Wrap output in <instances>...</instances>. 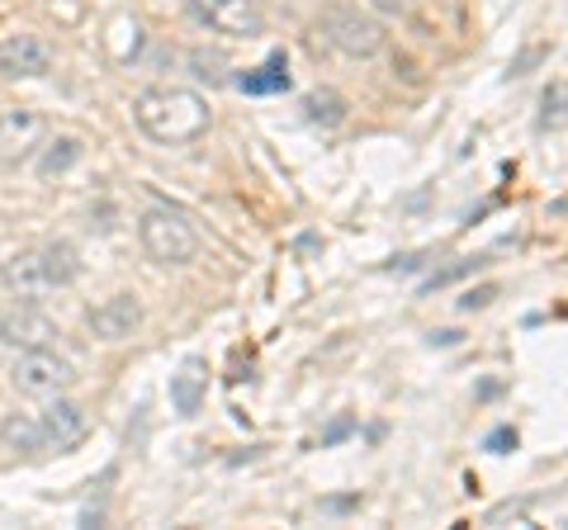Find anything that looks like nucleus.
Returning <instances> with one entry per match:
<instances>
[{
	"mask_svg": "<svg viewBox=\"0 0 568 530\" xmlns=\"http://www.w3.org/2000/svg\"><path fill=\"white\" fill-rule=\"evenodd\" d=\"M133 119L138 129L162 147H185L200 143L213 123V110L200 91H185V85H152L133 100Z\"/></svg>",
	"mask_w": 568,
	"mask_h": 530,
	"instance_id": "obj_1",
	"label": "nucleus"
},
{
	"mask_svg": "<svg viewBox=\"0 0 568 530\" xmlns=\"http://www.w3.org/2000/svg\"><path fill=\"white\" fill-rule=\"evenodd\" d=\"M77 275H81V256L71 242H43L33 252L14 256L10 265H0V279H6V294L14 304H39L43 294L67 289Z\"/></svg>",
	"mask_w": 568,
	"mask_h": 530,
	"instance_id": "obj_2",
	"label": "nucleus"
},
{
	"mask_svg": "<svg viewBox=\"0 0 568 530\" xmlns=\"http://www.w3.org/2000/svg\"><path fill=\"white\" fill-rule=\"evenodd\" d=\"M317 33L342 52V58H375V52L384 48V24L369 14L365 6H351V0H332V6H323V14H317Z\"/></svg>",
	"mask_w": 568,
	"mask_h": 530,
	"instance_id": "obj_3",
	"label": "nucleus"
},
{
	"mask_svg": "<svg viewBox=\"0 0 568 530\" xmlns=\"http://www.w3.org/2000/svg\"><path fill=\"white\" fill-rule=\"evenodd\" d=\"M138 242L156 265H190L200 256V233L181 208H148L138 223Z\"/></svg>",
	"mask_w": 568,
	"mask_h": 530,
	"instance_id": "obj_4",
	"label": "nucleus"
},
{
	"mask_svg": "<svg viewBox=\"0 0 568 530\" xmlns=\"http://www.w3.org/2000/svg\"><path fill=\"white\" fill-rule=\"evenodd\" d=\"M77 384V365H71L67 356H58L52 346H29L20 350V360H14L10 369V388L24 398H58L67 394V388Z\"/></svg>",
	"mask_w": 568,
	"mask_h": 530,
	"instance_id": "obj_5",
	"label": "nucleus"
},
{
	"mask_svg": "<svg viewBox=\"0 0 568 530\" xmlns=\"http://www.w3.org/2000/svg\"><path fill=\"white\" fill-rule=\"evenodd\" d=\"M190 10L223 39H261L265 33V10L256 0H190Z\"/></svg>",
	"mask_w": 568,
	"mask_h": 530,
	"instance_id": "obj_6",
	"label": "nucleus"
},
{
	"mask_svg": "<svg viewBox=\"0 0 568 530\" xmlns=\"http://www.w3.org/2000/svg\"><path fill=\"white\" fill-rule=\"evenodd\" d=\"M43 137H48V119L39 110H24V104L0 110V166L29 162L43 147Z\"/></svg>",
	"mask_w": 568,
	"mask_h": 530,
	"instance_id": "obj_7",
	"label": "nucleus"
},
{
	"mask_svg": "<svg viewBox=\"0 0 568 530\" xmlns=\"http://www.w3.org/2000/svg\"><path fill=\"white\" fill-rule=\"evenodd\" d=\"M39 427H43V440H48V450H77L85 436H91V412L81 408V402H71V398H48V408L39 417Z\"/></svg>",
	"mask_w": 568,
	"mask_h": 530,
	"instance_id": "obj_8",
	"label": "nucleus"
},
{
	"mask_svg": "<svg viewBox=\"0 0 568 530\" xmlns=\"http://www.w3.org/2000/svg\"><path fill=\"white\" fill-rule=\"evenodd\" d=\"M48 67H52V52L43 39H33V33H10V39H0V77L6 81L48 77Z\"/></svg>",
	"mask_w": 568,
	"mask_h": 530,
	"instance_id": "obj_9",
	"label": "nucleus"
},
{
	"mask_svg": "<svg viewBox=\"0 0 568 530\" xmlns=\"http://www.w3.org/2000/svg\"><path fill=\"white\" fill-rule=\"evenodd\" d=\"M85 323H91V332L100 342H129L142 327V304H138V294H110L104 304L91 308Z\"/></svg>",
	"mask_w": 568,
	"mask_h": 530,
	"instance_id": "obj_10",
	"label": "nucleus"
},
{
	"mask_svg": "<svg viewBox=\"0 0 568 530\" xmlns=\"http://www.w3.org/2000/svg\"><path fill=\"white\" fill-rule=\"evenodd\" d=\"M204 398H209V360L190 356L171 375V408L181 412V417H194V412L204 408Z\"/></svg>",
	"mask_w": 568,
	"mask_h": 530,
	"instance_id": "obj_11",
	"label": "nucleus"
},
{
	"mask_svg": "<svg viewBox=\"0 0 568 530\" xmlns=\"http://www.w3.org/2000/svg\"><path fill=\"white\" fill-rule=\"evenodd\" d=\"M52 337H58V327H52L33 304H20L14 313L0 317V342L20 346V350H29V346H48Z\"/></svg>",
	"mask_w": 568,
	"mask_h": 530,
	"instance_id": "obj_12",
	"label": "nucleus"
},
{
	"mask_svg": "<svg viewBox=\"0 0 568 530\" xmlns=\"http://www.w3.org/2000/svg\"><path fill=\"white\" fill-rule=\"evenodd\" d=\"M237 85L246 95H275V91H290V62H284V52H275L265 67H256V72H242Z\"/></svg>",
	"mask_w": 568,
	"mask_h": 530,
	"instance_id": "obj_13",
	"label": "nucleus"
},
{
	"mask_svg": "<svg viewBox=\"0 0 568 530\" xmlns=\"http://www.w3.org/2000/svg\"><path fill=\"white\" fill-rule=\"evenodd\" d=\"M0 440H6V450H14V455H39L48 440H43V427L33 417H6L0 421Z\"/></svg>",
	"mask_w": 568,
	"mask_h": 530,
	"instance_id": "obj_14",
	"label": "nucleus"
},
{
	"mask_svg": "<svg viewBox=\"0 0 568 530\" xmlns=\"http://www.w3.org/2000/svg\"><path fill=\"white\" fill-rule=\"evenodd\" d=\"M304 119L317 123V129H342V123H346V100L323 85V91L304 95Z\"/></svg>",
	"mask_w": 568,
	"mask_h": 530,
	"instance_id": "obj_15",
	"label": "nucleus"
},
{
	"mask_svg": "<svg viewBox=\"0 0 568 530\" xmlns=\"http://www.w3.org/2000/svg\"><path fill=\"white\" fill-rule=\"evenodd\" d=\"M81 162V137H58V143H48V156L39 162L43 175H62Z\"/></svg>",
	"mask_w": 568,
	"mask_h": 530,
	"instance_id": "obj_16",
	"label": "nucleus"
},
{
	"mask_svg": "<svg viewBox=\"0 0 568 530\" xmlns=\"http://www.w3.org/2000/svg\"><path fill=\"white\" fill-rule=\"evenodd\" d=\"M484 265V256H465V261H455V265H446V271H436L432 279H426V289H446V285H455V279H465L469 271H478Z\"/></svg>",
	"mask_w": 568,
	"mask_h": 530,
	"instance_id": "obj_17",
	"label": "nucleus"
},
{
	"mask_svg": "<svg viewBox=\"0 0 568 530\" xmlns=\"http://www.w3.org/2000/svg\"><path fill=\"white\" fill-rule=\"evenodd\" d=\"M493 298H497V285H484V289H469L465 298H459V308H465V313H474V308H488Z\"/></svg>",
	"mask_w": 568,
	"mask_h": 530,
	"instance_id": "obj_18",
	"label": "nucleus"
},
{
	"mask_svg": "<svg viewBox=\"0 0 568 530\" xmlns=\"http://www.w3.org/2000/svg\"><path fill=\"white\" fill-rule=\"evenodd\" d=\"M507 446H517V431H507V427H503V431H493V436H488V450L503 455Z\"/></svg>",
	"mask_w": 568,
	"mask_h": 530,
	"instance_id": "obj_19",
	"label": "nucleus"
},
{
	"mask_svg": "<svg viewBox=\"0 0 568 530\" xmlns=\"http://www.w3.org/2000/svg\"><path fill=\"white\" fill-rule=\"evenodd\" d=\"M369 6H379V10H398V14H403V10H407V0H369Z\"/></svg>",
	"mask_w": 568,
	"mask_h": 530,
	"instance_id": "obj_20",
	"label": "nucleus"
}]
</instances>
